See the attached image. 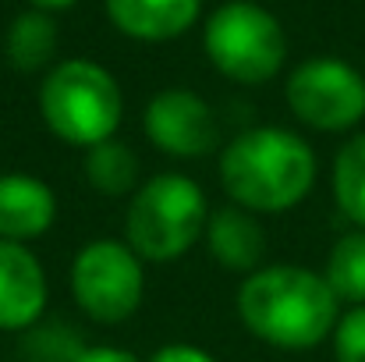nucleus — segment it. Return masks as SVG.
Returning <instances> with one entry per match:
<instances>
[{"mask_svg":"<svg viewBox=\"0 0 365 362\" xmlns=\"http://www.w3.org/2000/svg\"><path fill=\"white\" fill-rule=\"evenodd\" d=\"M238 316L259 341L284 352H305L334 338L341 298L323 273L280 263L248 273L238 291Z\"/></svg>","mask_w":365,"mask_h":362,"instance_id":"nucleus-1","label":"nucleus"},{"mask_svg":"<svg viewBox=\"0 0 365 362\" xmlns=\"http://www.w3.org/2000/svg\"><path fill=\"white\" fill-rule=\"evenodd\" d=\"M220 185L248 213H284L312 192L316 153L287 128H248L220 153Z\"/></svg>","mask_w":365,"mask_h":362,"instance_id":"nucleus-2","label":"nucleus"},{"mask_svg":"<svg viewBox=\"0 0 365 362\" xmlns=\"http://www.w3.org/2000/svg\"><path fill=\"white\" fill-rule=\"evenodd\" d=\"M210 228L202 188L188 174H156L128 203V245L142 263L181 259Z\"/></svg>","mask_w":365,"mask_h":362,"instance_id":"nucleus-3","label":"nucleus"},{"mask_svg":"<svg viewBox=\"0 0 365 362\" xmlns=\"http://www.w3.org/2000/svg\"><path fill=\"white\" fill-rule=\"evenodd\" d=\"M46 128L68 146L93 149L114 139L124 114L121 86L96 61H61L39 86Z\"/></svg>","mask_w":365,"mask_h":362,"instance_id":"nucleus-4","label":"nucleus"},{"mask_svg":"<svg viewBox=\"0 0 365 362\" xmlns=\"http://www.w3.org/2000/svg\"><path fill=\"white\" fill-rule=\"evenodd\" d=\"M202 43L213 68L242 86L269 82L287 57V36L280 21L252 0H231L217 7L206 21Z\"/></svg>","mask_w":365,"mask_h":362,"instance_id":"nucleus-5","label":"nucleus"},{"mask_svg":"<svg viewBox=\"0 0 365 362\" xmlns=\"http://www.w3.org/2000/svg\"><path fill=\"white\" fill-rule=\"evenodd\" d=\"M71 295L96 323H124L145 295L142 259L128 241L96 238L78 248L71 263Z\"/></svg>","mask_w":365,"mask_h":362,"instance_id":"nucleus-6","label":"nucleus"},{"mask_svg":"<svg viewBox=\"0 0 365 362\" xmlns=\"http://www.w3.org/2000/svg\"><path fill=\"white\" fill-rule=\"evenodd\" d=\"M287 107L316 131H348L365 118V79L337 57H312L287 79Z\"/></svg>","mask_w":365,"mask_h":362,"instance_id":"nucleus-7","label":"nucleus"},{"mask_svg":"<svg viewBox=\"0 0 365 362\" xmlns=\"http://www.w3.org/2000/svg\"><path fill=\"white\" fill-rule=\"evenodd\" d=\"M142 124L156 149H163L167 156H181V160L206 156L220 142V124L213 118L210 104L192 89L156 93L142 114Z\"/></svg>","mask_w":365,"mask_h":362,"instance_id":"nucleus-8","label":"nucleus"},{"mask_svg":"<svg viewBox=\"0 0 365 362\" xmlns=\"http://www.w3.org/2000/svg\"><path fill=\"white\" fill-rule=\"evenodd\" d=\"M46 309L43 263L18 241H0V331H29Z\"/></svg>","mask_w":365,"mask_h":362,"instance_id":"nucleus-9","label":"nucleus"},{"mask_svg":"<svg viewBox=\"0 0 365 362\" xmlns=\"http://www.w3.org/2000/svg\"><path fill=\"white\" fill-rule=\"evenodd\" d=\"M57 217V199L46 181L32 174H0V241L39 238Z\"/></svg>","mask_w":365,"mask_h":362,"instance_id":"nucleus-10","label":"nucleus"},{"mask_svg":"<svg viewBox=\"0 0 365 362\" xmlns=\"http://www.w3.org/2000/svg\"><path fill=\"white\" fill-rule=\"evenodd\" d=\"M202 0H107L110 21L131 39L163 43L188 32L199 18Z\"/></svg>","mask_w":365,"mask_h":362,"instance_id":"nucleus-11","label":"nucleus"},{"mask_svg":"<svg viewBox=\"0 0 365 362\" xmlns=\"http://www.w3.org/2000/svg\"><path fill=\"white\" fill-rule=\"evenodd\" d=\"M206 241H210V252L220 266L242 270V273H255L259 259L266 256V231L259 228L255 213H248L242 206L217 210L210 217Z\"/></svg>","mask_w":365,"mask_h":362,"instance_id":"nucleus-12","label":"nucleus"},{"mask_svg":"<svg viewBox=\"0 0 365 362\" xmlns=\"http://www.w3.org/2000/svg\"><path fill=\"white\" fill-rule=\"evenodd\" d=\"M4 50H7V61L14 71H39L53 61V50H57V25L46 11H25L11 21L7 29V39H4Z\"/></svg>","mask_w":365,"mask_h":362,"instance_id":"nucleus-13","label":"nucleus"},{"mask_svg":"<svg viewBox=\"0 0 365 362\" xmlns=\"http://www.w3.org/2000/svg\"><path fill=\"white\" fill-rule=\"evenodd\" d=\"M86 178L103 196H131L138 185V156L124 142L107 139L86 149Z\"/></svg>","mask_w":365,"mask_h":362,"instance_id":"nucleus-14","label":"nucleus"},{"mask_svg":"<svg viewBox=\"0 0 365 362\" xmlns=\"http://www.w3.org/2000/svg\"><path fill=\"white\" fill-rule=\"evenodd\" d=\"M334 199L341 213L365 231V135L348 139L334 160Z\"/></svg>","mask_w":365,"mask_h":362,"instance_id":"nucleus-15","label":"nucleus"},{"mask_svg":"<svg viewBox=\"0 0 365 362\" xmlns=\"http://www.w3.org/2000/svg\"><path fill=\"white\" fill-rule=\"evenodd\" d=\"M323 277L341 302L365 306V231H348L337 238Z\"/></svg>","mask_w":365,"mask_h":362,"instance_id":"nucleus-16","label":"nucleus"},{"mask_svg":"<svg viewBox=\"0 0 365 362\" xmlns=\"http://www.w3.org/2000/svg\"><path fill=\"white\" fill-rule=\"evenodd\" d=\"M337 362H365V306H351L334 327Z\"/></svg>","mask_w":365,"mask_h":362,"instance_id":"nucleus-17","label":"nucleus"},{"mask_svg":"<svg viewBox=\"0 0 365 362\" xmlns=\"http://www.w3.org/2000/svg\"><path fill=\"white\" fill-rule=\"evenodd\" d=\"M149 362H217L210 352H202L199 345H185V341H174V345H163L153 352Z\"/></svg>","mask_w":365,"mask_h":362,"instance_id":"nucleus-18","label":"nucleus"},{"mask_svg":"<svg viewBox=\"0 0 365 362\" xmlns=\"http://www.w3.org/2000/svg\"><path fill=\"white\" fill-rule=\"evenodd\" d=\"M75 362H138L131 352L124 348H110V345H100V348H82Z\"/></svg>","mask_w":365,"mask_h":362,"instance_id":"nucleus-19","label":"nucleus"},{"mask_svg":"<svg viewBox=\"0 0 365 362\" xmlns=\"http://www.w3.org/2000/svg\"><path fill=\"white\" fill-rule=\"evenodd\" d=\"M36 11H61V7H71L75 0H29Z\"/></svg>","mask_w":365,"mask_h":362,"instance_id":"nucleus-20","label":"nucleus"}]
</instances>
